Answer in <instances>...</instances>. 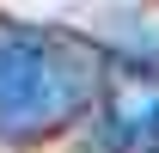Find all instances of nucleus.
<instances>
[{
    "label": "nucleus",
    "instance_id": "obj_2",
    "mask_svg": "<svg viewBox=\"0 0 159 153\" xmlns=\"http://www.w3.org/2000/svg\"><path fill=\"white\" fill-rule=\"evenodd\" d=\"M98 147L104 153H159V67L116 61L98 86Z\"/></svg>",
    "mask_w": 159,
    "mask_h": 153
},
{
    "label": "nucleus",
    "instance_id": "obj_1",
    "mask_svg": "<svg viewBox=\"0 0 159 153\" xmlns=\"http://www.w3.org/2000/svg\"><path fill=\"white\" fill-rule=\"evenodd\" d=\"M104 86L92 43L43 25H0V141L67 129Z\"/></svg>",
    "mask_w": 159,
    "mask_h": 153
}]
</instances>
